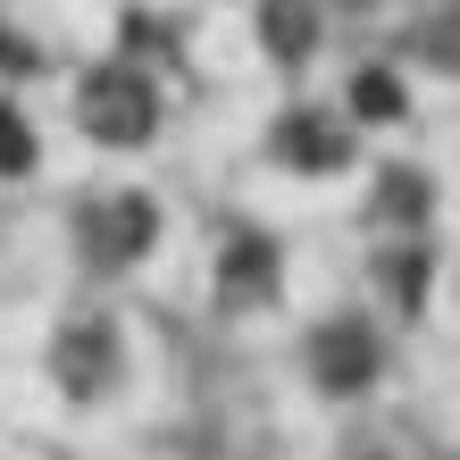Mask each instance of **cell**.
<instances>
[{
    "instance_id": "1",
    "label": "cell",
    "mask_w": 460,
    "mask_h": 460,
    "mask_svg": "<svg viewBox=\"0 0 460 460\" xmlns=\"http://www.w3.org/2000/svg\"><path fill=\"white\" fill-rule=\"evenodd\" d=\"M75 126L93 134V143H110V151H143L151 134H159V84H151V67H93L84 84H75Z\"/></svg>"
},
{
    "instance_id": "2",
    "label": "cell",
    "mask_w": 460,
    "mask_h": 460,
    "mask_svg": "<svg viewBox=\"0 0 460 460\" xmlns=\"http://www.w3.org/2000/svg\"><path fill=\"white\" fill-rule=\"evenodd\" d=\"M159 243V201L151 193H93L75 209V252L93 268H134Z\"/></svg>"
},
{
    "instance_id": "3",
    "label": "cell",
    "mask_w": 460,
    "mask_h": 460,
    "mask_svg": "<svg viewBox=\"0 0 460 460\" xmlns=\"http://www.w3.org/2000/svg\"><path fill=\"white\" fill-rule=\"evenodd\" d=\"M268 159L293 168V176H335V168H351V118L302 101V110H285L268 126Z\"/></svg>"
},
{
    "instance_id": "4",
    "label": "cell",
    "mask_w": 460,
    "mask_h": 460,
    "mask_svg": "<svg viewBox=\"0 0 460 460\" xmlns=\"http://www.w3.org/2000/svg\"><path fill=\"white\" fill-rule=\"evenodd\" d=\"M376 368H385V343H376L368 318H318V327H310V376H318V394H368Z\"/></svg>"
},
{
    "instance_id": "5",
    "label": "cell",
    "mask_w": 460,
    "mask_h": 460,
    "mask_svg": "<svg viewBox=\"0 0 460 460\" xmlns=\"http://www.w3.org/2000/svg\"><path fill=\"white\" fill-rule=\"evenodd\" d=\"M118 368H126V351H118L110 318H67L59 343H50V376H59V394H75V402H101L118 385Z\"/></svg>"
},
{
    "instance_id": "6",
    "label": "cell",
    "mask_w": 460,
    "mask_h": 460,
    "mask_svg": "<svg viewBox=\"0 0 460 460\" xmlns=\"http://www.w3.org/2000/svg\"><path fill=\"white\" fill-rule=\"evenodd\" d=\"M277 277H285L277 234H260V226H226V243H218V293H226V302H234V310L277 302Z\"/></svg>"
},
{
    "instance_id": "7",
    "label": "cell",
    "mask_w": 460,
    "mask_h": 460,
    "mask_svg": "<svg viewBox=\"0 0 460 460\" xmlns=\"http://www.w3.org/2000/svg\"><path fill=\"white\" fill-rule=\"evenodd\" d=\"M260 50L277 67H302L318 50V0H260Z\"/></svg>"
},
{
    "instance_id": "8",
    "label": "cell",
    "mask_w": 460,
    "mask_h": 460,
    "mask_svg": "<svg viewBox=\"0 0 460 460\" xmlns=\"http://www.w3.org/2000/svg\"><path fill=\"white\" fill-rule=\"evenodd\" d=\"M411 59L436 67V75H460V0L419 9V25H411Z\"/></svg>"
},
{
    "instance_id": "9",
    "label": "cell",
    "mask_w": 460,
    "mask_h": 460,
    "mask_svg": "<svg viewBox=\"0 0 460 460\" xmlns=\"http://www.w3.org/2000/svg\"><path fill=\"white\" fill-rule=\"evenodd\" d=\"M427 209H436V176H427V168H385V184H376V218L419 226Z\"/></svg>"
},
{
    "instance_id": "10",
    "label": "cell",
    "mask_w": 460,
    "mask_h": 460,
    "mask_svg": "<svg viewBox=\"0 0 460 460\" xmlns=\"http://www.w3.org/2000/svg\"><path fill=\"white\" fill-rule=\"evenodd\" d=\"M411 110V93L394 84V67H360L351 75V118H402Z\"/></svg>"
},
{
    "instance_id": "11",
    "label": "cell",
    "mask_w": 460,
    "mask_h": 460,
    "mask_svg": "<svg viewBox=\"0 0 460 460\" xmlns=\"http://www.w3.org/2000/svg\"><path fill=\"white\" fill-rule=\"evenodd\" d=\"M376 277H385V293H394L402 310L427 302V260H419V252H385V260H376Z\"/></svg>"
},
{
    "instance_id": "12",
    "label": "cell",
    "mask_w": 460,
    "mask_h": 460,
    "mask_svg": "<svg viewBox=\"0 0 460 460\" xmlns=\"http://www.w3.org/2000/svg\"><path fill=\"white\" fill-rule=\"evenodd\" d=\"M0 176H34V126L0 101Z\"/></svg>"
},
{
    "instance_id": "13",
    "label": "cell",
    "mask_w": 460,
    "mask_h": 460,
    "mask_svg": "<svg viewBox=\"0 0 460 460\" xmlns=\"http://www.w3.org/2000/svg\"><path fill=\"white\" fill-rule=\"evenodd\" d=\"M335 9H351V17H368V9H385V0H335Z\"/></svg>"
}]
</instances>
